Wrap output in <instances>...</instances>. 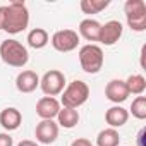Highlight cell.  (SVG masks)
Listing matches in <instances>:
<instances>
[{"label":"cell","instance_id":"9a60e30c","mask_svg":"<svg viewBox=\"0 0 146 146\" xmlns=\"http://www.w3.org/2000/svg\"><path fill=\"white\" fill-rule=\"evenodd\" d=\"M100 29H102V24L96 21V19H83L79 23V35L88 40V41H98L100 40Z\"/></svg>","mask_w":146,"mask_h":146},{"label":"cell","instance_id":"ac0fdd59","mask_svg":"<svg viewBox=\"0 0 146 146\" xmlns=\"http://www.w3.org/2000/svg\"><path fill=\"white\" fill-rule=\"evenodd\" d=\"M119 143H120L119 131L112 127L100 131L96 136V146H119Z\"/></svg>","mask_w":146,"mask_h":146},{"label":"cell","instance_id":"ffe728a7","mask_svg":"<svg viewBox=\"0 0 146 146\" xmlns=\"http://www.w3.org/2000/svg\"><path fill=\"white\" fill-rule=\"evenodd\" d=\"M110 5V0H81V11L84 14H100Z\"/></svg>","mask_w":146,"mask_h":146},{"label":"cell","instance_id":"30bf717a","mask_svg":"<svg viewBox=\"0 0 146 146\" xmlns=\"http://www.w3.org/2000/svg\"><path fill=\"white\" fill-rule=\"evenodd\" d=\"M60 108H62L60 102L52 96H43L36 103V113L38 117H41V120H53Z\"/></svg>","mask_w":146,"mask_h":146},{"label":"cell","instance_id":"3957f363","mask_svg":"<svg viewBox=\"0 0 146 146\" xmlns=\"http://www.w3.org/2000/svg\"><path fill=\"white\" fill-rule=\"evenodd\" d=\"M90 98V86L81 81L76 79L65 86V90L62 91V98H60V105L65 108H79L81 105H84Z\"/></svg>","mask_w":146,"mask_h":146},{"label":"cell","instance_id":"d6986e66","mask_svg":"<svg viewBox=\"0 0 146 146\" xmlns=\"http://www.w3.org/2000/svg\"><path fill=\"white\" fill-rule=\"evenodd\" d=\"M125 86H127L129 95L132 93V95L141 96V95L144 93V90H146V79H144L141 74H131V76L127 78V81H125Z\"/></svg>","mask_w":146,"mask_h":146},{"label":"cell","instance_id":"5b68a950","mask_svg":"<svg viewBox=\"0 0 146 146\" xmlns=\"http://www.w3.org/2000/svg\"><path fill=\"white\" fill-rule=\"evenodd\" d=\"M124 12L132 31L141 33L146 29V4L143 0H127L124 4Z\"/></svg>","mask_w":146,"mask_h":146},{"label":"cell","instance_id":"9c48e42d","mask_svg":"<svg viewBox=\"0 0 146 146\" xmlns=\"http://www.w3.org/2000/svg\"><path fill=\"white\" fill-rule=\"evenodd\" d=\"M36 141L41 144H52L58 137V124L53 120H41L35 129Z\"/></svg>","mask_w":146,"mask_h":146},{"label":"cell","instance_id":"277c9868","mask_svg":"<svg viewBox=\"0 0 146 146\" xmlns=\"http://www.w3.org/2000/svg\"><path fill=\"white\" fill-rule=\"evenodd\" d=\"M103 60H105V55H103L102 46H98L95 43H88L79 48V64L86 74L100 72L103 67Z\"/></svg>","mask_w":146,"mask_h":146},{"label":"cell","instance_id":"ba28073f","mask_svg":"<svg viewBox=\"0 0 146 146\" xmlns=\"http://www.w3.org/2000/svg\"><path fill=\"white\" fill-rule=\"evenodd\" d=\"M122 31H124V26L120 21H108L105 24H102V29H100V43L102 45H107V46H112L115 45L120 36H122Z\"/></svg>","mask_w":146,"mask_h":146},{"label":"cell","instance_id":"7a4b0ae2","mask_svg":"<svg viewBox=\"0 0 146 146\" xmlns=\"http://www.w3.org/2000/svg\"><path fill=\"white\" fill-rule=\"evenodd\" d=\"M0 58L11 67H24L29 60L28 48L17 40H4L0 43Z\"/></svg>","mask_w":146,"mask_h":146},{"label":"cell","instance_id":"cb8c5ba5","mask_svg":"<svg viewBox=\"0 0 146 146\" xmlns=\"http://www.w3.org/2000/svg\"><path fill=\"white\" fill-rule=\"evenodd\" d=\"M17 146H38L35 141H29V139H24V141H21Z\"/></svg>","mask_w":146,"mask_h":146},{"label":"cell","instance_id":"52a82bcc","mask_svg":"<svg viewBox=\"0 0 146 146\" xmlns=\"http://www.w3.org/2000/svg\"><path fill=\"white\" fill-rule=\"evenodd\" d=\"M78 45H79V35L72 29H60V31L53 33V36H52V46L62 53L76 50Z\"/></svg>","mask_w":146,"mask_h":146},{"label":"cell","instance_id":"7402d4cb","mask_svg":"<svg viewBox=\"0 0 146 146\" xmlns=\"http://www.w3.org/2000/svg\"><path fill=\"white\" fill-rule=\"evenodd\" d=\"M0 146H14V139L7 132H0Z\"/></svg>","mask_w":146,"mask_h":146},{"label":"cell","instance_id":"6da1fadb","mask_svg":"<svg viewBox=\"0 0 146 146\" xmlns=\"http://www.w3.org/2000/svg\"><path fill=\"white\" fill-rule=\"evenodd\" d=\"M29 24V11L24 2H11L4 5V19H2V31L9 35L23 33Z\"/></svg>","mask_w":146,"mask_h":146},{"label":"cell","instance_id":"4fadbf2b","mask_svg":"<svg viewBox=\"0 0 146 146\" xmlns=\"http://www.w3.org/2000/svg\"><path fill=\"white\" fill-rule=\"evenodd\" d=\"M21 122H23V115H21V112H19L17 108H14V107L4 108L2 112H0V125H2L5 131H9V132L19 129Z\"/></svg>","mask_w":146,"mask_h":146},{"label":"cell","instance_id":"5bb4252c","mask_svg":"<svg viewBox=\"0 0 146 146\" xmlns=\"http://www.w3.org/2000/svg\"><path fill=\"white\" fill-rule=\"evenodd\" d=\"M105 120L107 124L112 127V129H117V127H122L127 124L129 120V110H125L124 107L120 105H115V107H110L105 113Z\"/></svg>","mask_w":146,"mask_h":146},{"label":"cell","instance_id":"7c38bea8","mask_svg":"<svg viewBox=\"0 0 146 146\" xmlns=\"http://www.w3.org/2000/svg\"><path fill=\"white\" fill-rule=\"evenodd\" d=\"M40 86V78L35 70H23L16 78V88L19 93H33Z\"/></svg>","mask_w":146,"mask_h":146},{"label":"cell","instance_id":"603a6c76","mask_svg":"<svg viewBox=\"0 0 146 146\" xmlns=\"http://www.w3.org/2000/svg\"><path fill=\"white\" fill-rule=\"evenodd\" d=\"M70 146H93V143L90 139H86V137H78V139L72 141Z\"/></svg>","mask_w":146,"mask_h":146},{"label":"cell","instance_id":"44dd1931","mask_svg":"<svg viewBox=\"0 0 146 146\" xmlns=\"http://www.w3.org/2000/svg\"><path fill=\"white\" fill-rule=\"evenodd\" d=\"M131 113L132 117L144 120L146 119V96H136L131 105Z\"/></svg>","mask_w":146,"mask_h":146},{"label":"cell","instance_id":"e0dca14e","mask_svg":"<svg viewBox=\"0 0 146 146\" xmlns=\"http://www.w3.org/2000/svg\"><path fill=\"white\" fill-rule=\"evenodd\" d=\"M50 38H48V33L43 29V28H35L28 33V45L35 50H41L48 45Z\"/></svg>","mask_w":146,"mask_h":146},{"label":"cell","instance_id":"8992f818","mask_svg":"<svg viewBox=\"0 0 146 146\" xmlns=\"http://www.w3.org/2000/svg\"><path fill=\"white\" fill-rule=\"evenodd\" d=\"M40 88L45 93V96H57L65 90V76L60 70L52 69L48 72H45L43 78L40 79Z\"/></svg>","mask_w":146,"mask_h":146},{"label":"cell","instance_id":"8fae6325","mask_svg":"<svg viewBox=\"0 0 146 146\" xmlns=\"http://www.w3.org/2000/svg\"><path fill=\"white\" fill-rule=\"evenodd\" d=\"M105 96L112 102V103H124L129 98V91L125 86V81L122 79H112L107 88H105Z\"/></svg>","mask_w":146,"mask_h":146},{"label":"cell","instance_id":"2e32d148","mask_svg":"<svg viewBox=\"0 0 146 146\" xmlns=\"http://www.w3.org/2000/svg\"><path fill=\"white\" fill-rule=\"evenodd\" d=\"M57 124L60 125V127H64V129H72V127H76L78 125V122H79V113H78V110H74V108H65V107H62L60 110H58V113H57Z\"/></svg>","mask_w":146,"mask_h":146}]
</instances>
